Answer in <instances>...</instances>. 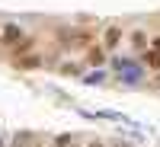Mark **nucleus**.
Listing matches in <instances>:
<instances>
[{"mask_svg": "<svg viewBox=\"0 0 160 147\" xmlns=\"http://www.w3.org/2000/svg\"><path fill=\"white\" fill-rule=\"evenodd\" d=\"M144 61L151 64V71H160V51H148V55H144Z\"/></svg>", "mask_w": 160, "mask_h": 147, "instance_id": "4", "label": "nucleus"}, {"mask_svg": "<svg viewBox=\"0 0 160 147\" xmlns=\"http://www.w3.org/2000/svg\"><path fill=\"white\" fill-rule=\"evenodd\" d=\"M90 61H93V64H99V61H102V51L93 48V51H90Z\"/></svg>", "mask_w": 160, "mask_h": 147, "instance_id": "5", "label": "nucleus"}, {"mask_svg": "<svg viewBox=\"0 0 160 147\" xmlns=\"http://www.w3.org/2000/svg\"><path fill=\"white\" fill-rule=\"evenodd\" d=\"M38 64H42L38 58H22V61H16V67H22V71H35Z\"/></svg>", "mask_w": 160, "mask_h": 147, "instance_id": "3", "label": "nucleus"}, {"mask_svg": "<svg viewBox=\"0 0 160 147\" xmlns=\"http://www.w3.org/2000/svg\"><path fill=\"white\" fill-rule=\"evenodd\" d=\"M96 147H99V144H96Z\"/></svg>", "mask_w": 160, "mask_h": 147, "instance_id": "7", "label": "nucleus"}, {"mask_svg": "<svg viewBox=\"0 0 160 147\" xmlns=\"http://www.w3.org/2000/svg\"><path fill=\"white\" fill-rule=\"evenodd\" d=\"M154 48H157V51H160V35H157V38H154Z\"/></svg>", "mask_w": 160, "mask_h": 147, "instance_id": "6", "label": "nucleus"}, {"mask_svg": "<svg viewBox=\"0 0 160 147\" xmlns=\"http://www.w3.org/2000/svg\"><path fill=\"white\" fill-rule=\"evenodd\" d=\"M3 42H7V45H13V48H16V45L22 42V32L16 29V26H3Z\"/></svg>", "mask_w": 160, "mask_h": 147, "instance_id": "1", "label": "nucleus"}, {"mask_svg": "<svg viewBox=\"0 0 160 147\" xmlns=\"http://www.w3.org/2000/svg\"><path fill=\"white\" fill-rule=\"evenodd\" d=\"M118 42H122V29H118V26H112V29H106V48H115Z\"/></svg>", "mask_w": 160, "mask_h": 147, "instance_id": "2", "label": "nucleus"}]
</instances>
